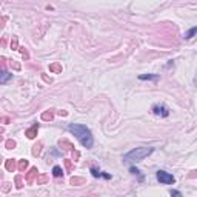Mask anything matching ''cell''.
<instances>
[{
    "label": "cell",
    "mask_w": 197,
    "mask_h": 197,
    "mask_svg": "<svg viewBox=\"0 0 197 197\" xmlns=\"http://www.w3.org/2000/svg\"><path fill=\"white\" fill-rule=\"evenodd\" d=\"M68 129L73 133L75 137L80 140V143L83 145L85 148H92L94 145V139H92V134L91 131L85 126V125H75V123H71L68 125Z\"/></svg>",
    "instance_id": "6da1fadb"
},
{
    "label": "cell",
    "mask_w": 197,
    "mask_h": 197,
    "mask_svg": "<svg viewBox=\"0 0 197 197\" xmlns=\"http://www.w3.org/2000/svg\"><path fill=\"white\" fill-rule=\"evenodd\" d=\"M154 151V148L151 146H140V148H136V149L126 152L123 156V162H142L145 157H148L151 152Z\"/></svg>",
    "instance_id": "7a4b0ae2"
},
{
    "label": "cell",
    "mask_w": 197,
    "mask_h": 197,
    "mask_svg": "<svg viewBox=\"0 0 197 197\" xmlns=\"http://www.w3.org/2000/svg\"><path fill=\"white\" fill-rule=\"evenodd\" d=\"M156 177H157L159 182L163 183V185H171V183L176 182V179H174L173 174H169V173H166V171H163V169H159L157 174H156Z\"/></svg>",
    "instance_id": "3957f363"
},
{
    "label": "cell",
    "mask_w": 197,
    "mask_h": 197,
    "mask_svg": "<svg viewBox=\"0 0 197 197\" xmlns=\"http://www.w3.org/2000/svg\"><path fill=\"white\" fill-rule=\"evenodd\" d=\"M152 112L156 114L159 117H166L169 114V108L165 105V103H156L154 106H152Z\"/></svg>",
    "instance_id": "277c9868"
},
{
    "label": "cell",
    "mask_w": 197,
    "mask_h": 197,
    "mask_svg": "<svg viewBox=\"0 0 197 197\" xmlns=\"http://www.w3.org/2000/svg\"><path fill=\"white\" fill-rule=\"evenodd\" d=\"M37 174H39L37 168H36V166H32V168L29 169V171L26 173V177H25V179H26V183H29V185H31L32 182H34V179L37 177Z\"/></svg>",
    "instance_id": "5b68a950"
},
{
    "label": "cell",
    "mask_w": 197,
    "mask_h": 197,
    "mask_svg": "<svg viewBox=\"0 0 197 197\" xmlns=\"http://www.w3.org/2000/svg\"><path fill=\"white\" fill-rule=\"evenodd\" d=\"M37 131H39V123H34L31 128H28V129L25 131V136L28 139H34L36 136H37Z\"/></svg>",
    "instance_id": "8992f818"
},
{
    "label": "cell",
    "mask_w": 197,
    "mask_h": 197,
    "mask_svg": "<svg viewBox=\"0 0 197 197\" xmlns=\"http://www.w3.org/2000/svg\"><path fill=\"white\" fill-rule=\"evenodd\" d=\"M13 77V74H9L5 68H0V85L2 83H6V82Z\"/></svg>",
    "instance_id": "52a82bcc"
},
{
    "label": "cell",
    "mask_w": 197,
    "mask_h": 197,
    "mask_svg": "<svg viewBox=\"0 0 197 197\" xmlns=\"http://www.w3.org/2000/svg\"><path fill=\"white\" fill-rule=\"evenodd\" d=\"M59 146L63 148V149H66V151H73L74 149V145L71 143L69 140H66V139H60L59 140Z\"/></svg>",
    "instance_id": "ba28073f"
},
{
    "label": "cell",
    "mask_w": 197,
    "mask_h": 197,
    "mask_svg": "<svg viewBox=\"0 0 197 197\" xmlns=\"http://www.w3.org/2000/svg\"><path fill=\"white\" fill-rule=\"evenodd\" d=\"M5 169L9 173H14L15 169H17V165H15V160L14 159H8L6 162H5Z\"/></svg>",
    "instance_id": "9c48e42d"
},
{
    "label": "cell",
    "mask_w": 197,
    "mask_h": 197,
    "mask_svg": "<svg viewBox=\"0 0 197 197\" xmlns=\"http://www.w3.org/2000/svg\"><path fill=\"white\" fill-rule=\"evenodd\" d=\"M52 119H54V109H48V111L42 112V120H45V122H51Z\"/></svg>",
    "instance_id": "30bf717a"
},
{
    "label": "cell",
    "mask_w": 197,
    "mask_h": 197,
    "mask_svg": "<svg viewBox=\"0 0 197 197\" xmlns=\"http://www.w3.org/2000/svg\"><path fill=\"white\" fill-rule=\"evenodd\" d=\"M49 71L54 73V74H60L62 73V65H60L59 62H54V63L49 65Z\"/></svg>",
    "instance_id": "8fae6325"
},
{
    "label": "cell",
    "mask_w": 197,
    "mask_h": 197,
    "mask_svg": "<svg viewBox=\"0 0 197 197\" xmlns=\"http://www.w3.org/2000/svg\"><path fill=\"white\" fill-rule=\"evenodd\" d=\"M85 182H86V180H85L83 177H71V180H69V183L74 185V187H80V185H85Z\"/></svg>",
    "instance_id": "7c38bea8"
},
{
    "label": "cell",
    "mask_w": 197,
    "mask_h": 197,
    "mask_svg": "<svg viewBox=\"0 0 197 197\" xmlns=\"http://www.w3.org/2000/svg\"><path fill=\"white\" fill-rule=\"evenodd\" d=\"M26 168H28V160H25V159H22V160H19L17 163V169L20 173H25Z\"/></svg>",
    "instance_id": "4fadbf2b"
},
{
    "label": "cell",
    "mask_w": 197,
    "mask_h": 197,
    "mask_svg": "<svg viewBox=\"0 0 197 197\" xmlns=\"http://www.w3.org/2000/svg\"><path fill=\"white\" fill-rule=\"evenodd\" d=\"M42 146L43 143L42 142H37V143L32 146V156H40V152H42Z\"/></svg>",
    "instance_id": "5bb4252c"
},
{
    "label": "cell",
    "mask_w": 197,
    "mask_h": 197,
    "mask_svg": "<svg viewBox=\"0 0 197 197\" xmlns=\"http://www.w3.org/2000/svg\"><path fill=\"white\" fill-rule=\"evenodd\" d=\"M63 163H65V168H66V173H73L74 171V163H73L71 159H65Z\"/></svg>",
    "instance_id": "9a60e30c"
},
{
    "label": "cell",
    "mask_w": 197,
    "mask_h": 197,
    "mask_svg": "<svg viewBox=\"0 0 197 197\" xmlns=\"http://www.w3.org/2000/svg\"><path fill=\"white\" fill-rule=\"evenodd\" d=\"M37 185H45L48 180H49V177L46 176V174H37Z\"/></svg>",
    "instance_id": "2e32d148"
},
{
    "label": "cell",
    "mask_w": 197,
    "mask_h": 197,
    "mask_svg": "<svg viewBox=\"0 0 197 197\" xmlns=\"http://www.w3.org/2000/svg\"><path fill=\"white\" fill-rule=\"evenodd\" d=\"M52 176L54 177H62L63 176V169L60 168V166H54L52 168Z\"/></svg>",
    "instance_id": "e0dca14e"
},
{
    "label": "cell",
    "mask_w": 197,
    "mask_h": 197,
    "mask_svg": "<svg viewBox=\"0 0 197 197\" xmlns=\"http://www.w3.org/2000/svg\"><path fill=\"white\" fill-rule=\"evenodd\" d=\"M5 146H6V149H14L15 148V140H13V139L6 140L5 142Z\"/></svg>",
    "instance_id": "ac0fdd59"
},
{
    "label": "cell",
    "mask_w": 197,
    "mask_h": 197,
    "mask_svg": "<svg viewBox=\"0 0 197 197\" xmlns=\"http://www.w3.org/2000/svg\"><path fill=\"white\" fill-rule=\"evenodd\" d=\"M196 32H197V29L196 28H191L188 32H187V34H185V39H187V40H189V39H193V37L196 36Z\"/></svg>",
    "instance_id": "d6986e66"
},
{
    "label": "cell",
    "mask_w": 197,
    "mask_h": 197,
    "mask_svg": "<svg viewBox=\"0 0 197 197\" xmlns=\"http://www.w3.org/2000/svg\"><path fill=\"white\" fill-rule=\"evenodd\" d=\"M11 49H19V39L15 36H13V40H11Z\"/></svg>",
    "instance_id": "ffe728a7"
},
{
    "label": "cell",
    "mask_w": 197,
    "mask_h": 197,
    "mask_svg": "<svg viewBox=\"0 0 197 197\" xmlns=\"http://www.w3.org/2000/svg\"><path fill=\"white\" fill-rule=\"evenodd\" d=\"M14 182H15V187H17L19 189H20L22 187H23V180H22V177H20V176H15Z\"/></svg>",
    "instance_id": "44dd1931"
},
{
    "label": "cell",
    "mask_w": 197,
    "mask_h": 197,
    "mask_svg": "<svg viewBox=\"0 0 197 197\" xmlns=\"http://www.w3.org/2000/svg\"><path fill=\"white\" fill-rule=\"evenodd\" d=\"M91 174H92L94 177H100V176H102L100 169H98V168H96V166H92V168H91Z\"/></svg>",
    "instance_id": "7402d4cb"
},
{
    "label": "cell",
    "mask_w": 197,
    "mask_h": 197,
    "mask_svg": "<svg viewBox=\"0 0 197 197\" xmlns=\"http://www.w3.org/2000/svg\"><path fill=\"white\" fill-rule=\"evenodd\" d=\"M19 51L22 52V56H23V59H25V60H28V59H29V54H28V51H26V48L22 46V48H19Z\"/></svg>",
    "instance_id": "603a6c76"
},
{
    "label": "cell",
    "mask_w": 197,
    "mask_h": 197,
    "mask_svg": "<svg viewBox=\"0 0 197 197\" xmlns=\"http://www.w3.org/2000/svg\"><path fill=\"white\" fill-rule=\"evenodd\" d=\"M140 80H149V79H159V75H149V74H148V75H140V77H139Z\"/></svg>",
    "instance_id": "cb8c5ba5"
},
{
    "label": "cell",
    "mask_w": 197,
    "mask_h": 197,
    "mask_svg": "<svg viewBox=\"0 0 197 197\" xmlns=\"http://www.w3.org/2000/svg\"><path fill=\"white\" fill-rule=\"evenodd\" d=\"M9 65H11V66H13L15 71H19L22 66H20V63H17V62H15V60H11V62H9Z\"/></svg>",
    "instance_id": "d4e9b609"
},
{
    "label": "cell",
    "mask_w": 197,
    "mask_h": 197,
    "mask_svg": "<svg viewBox=\"0 0 197 197\" xmlns=\"http://www.w3.org/2000/svg\"><path fill=\"white\" fill-rule=\"evenodd\" d=\"M0 123H11V119L6 116H0Z\"/></svg>",
    "instance_id": "484cf974"
},
{
    "label": "cell",
    "mask_w": 197,
    "mask_h": 197,
    "mask_svg": "<svg viewBox=\"0 0 197 197\" xmlns=\"http://www.w3.org/2000/svg\"><path fill=\"white\" fill-rule=\"evenodd\" d=\"M73 157H74V162L75 160H79V157H80V152L77 149H73Z\"/></svg>",
    "instance_id": "4316f807"
},
{
    "label": "cell",
    "mask_w": 197,
    "mask_h": 197,
    "mask_svg": "<svg viewBox=\"0 0 197 197\" xmlns=\"http://www.w3.org/2000/svg\"><path fill=\"white\" fill-rule=\"evenodd\" d=\"M9 189H11V183H5L3 187H2V191H3V193H8Z\"/></svg>",
    "instance_id": "83f0119b"
},
{
    "label": "cell",
    "mask_w": 197,
    "mask_h": 197,
    "mask_svg": "<svg viewBox=\"0 0 197 197\" xmlns=\"http://www.w3.org/2000/svg\"><path fill=\"white\" fill-rule=\"evenodd\" d=\"M42 79H43V80H45V82H46V83H52V79H51V77H48V75H46V74H42Z\"/></svg>",
    "instance_id": "f1b7e54d"
},
{
    "label": "cell",
    "mask_w": 197,
    "mask_h": 197,
    "mask_svg": "<svg viewBox=\"0 0 197 197\" xmlns=\"http://www.w3.org/2000/svg\"><path fill=\"white\" fill-rule=\"evenodd\" d=\"M57 114H59L60 117H66V116H68V111H65V109H62V111H59Z\"/></svg>",
    "instance_id": "f546056e"
},
{
    "label": "cell",
    "mask_w": 197,
    "mask_h": 197,
    "mask_svg": "<svg viewBox=\"0 0 197 197\" xmlns=\"http://www.w3.org/2000/svg\"><path fill=\"white\" fill-rule=\"evenodd\" d=\"M6 17H2V19H0V28H3V26H5V23H6Z\"/></svg>",
    "instance_id": "4dcf8cb0"
},
{
    "label": "cell",
    "mask_w": 197,
    "mask_h": 197,
    "mask_svg": "<svg viewBox=\"0 0 197 197\" xmlns=\"http://www.w3.org/2000/svg\"><path fill=\"white\" fill-rule=\"evenodd\" d=\"M6 43H8V36H5L2 39V46H6Z\"/></svg>",
    "instance_id": "1f68e13d"
},
{
    "label": "cell",
    "mask_w": 197,
    "mask_h": 197,
    "mask_svg": "<svg viewBox=\"0 0 197 197\" xmlns=\"http://www.w3.org/2000/svg\"><path fill=\"white\" fill-rule=\"evenodd\" d=\"M131 173H133V174H139L140 171H139L137 168H131Z\"/></svg>",
    "instance_id": "d6a6232c"
},
{
    "label": "cell",
    "mask_w": 197,
    "mask_h": 197,
    "mask_svg": "<svg viewBox=\"0 0 197 197\" xmlns=\"http://www.w3.org/2000/svg\"><path fill=\"white\" fill-rule=\"evenodd\" d=\"M3 133H5V129H3L2 126H0V140H2V139H3Z\"/></svg>",
    "instance_id": "836d02e7"
},
{
    "label": "cell",
    "mask_w": 197,
    "mask_h": 197,
    "mask_svg": "<svg viewBox=\"0 0 197 197\" xmlns=\"http://www.w3.org/2000/svg\"><path fill=\"white\" fill-rule=\"evenodd\" d=\"M171 196H177V197H179L180 193H179V191H171Z\"/></svg>",
    "instance_id": "e575fe53"
}]
</instances>
